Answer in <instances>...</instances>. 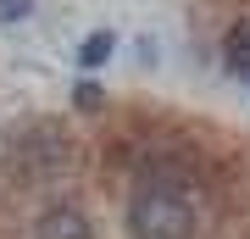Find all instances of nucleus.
I'll return each instance as SVG.
<instances>
[{
  "instance_id": "f257e3e1",
  "label": "nucleus",
  "mask_w": 250,
  "mask_h": 239,
  "mask_svg": "<svg viewBox=\"0 0 250 239\" xmlns=\"http://www.w3.org/2000/svg\"><path fill=\"white\" fill-rule=\"evenodd\" d=\"M195 195L178 173H150L139 178L134 200H128V234L134 239H195Z\"/></svg>"
},
{
  "instance_id": "f03ea898",
  "label": "nucleus",
  "mask_w": 250,
  "mask_h": 239,
  "mask_svg": "<svg viewBox=\"0 0 250 239\" xmlns=\"http://www.w3.org/2000/svg\"><path fill=\"white\" fill-rule=\"evenodd\" d=\"M34 239H95V234H89V217H83L78 206H50V212L34 222Z\"/></svg>"
},
{
  "instance_id": "7ed1b4c3",
  "label": "nucleus",
  "mask_w": 250,
  "mask_h": 239,
  "mask_svg": "<svg viewBox=\"0 0 250 239\" xmlns=\"http://www.w3.org/2000/svg\"><path fill=\"white\" fill-rule=\"evenodd\" d=\"M228 67L239 72V78H250V22H239L228 34Z\"/></svg>"
},
{
  "instance_id": "20e7f679",
  "label": "nucleus",
  "mask_w": 250,
  "mask_h": 239,
  "mask_svg": "<svg viewBox=\"0 0 250 239\" xmlns=\"http://www.w3.org/2000/svg\"><path fill=\"white\" fill-rule=\"evenodd\" d=\"M106 56H111V34H89L83 50H78V62H83V67H100Z\"/></svg>"
}]
</instances>
